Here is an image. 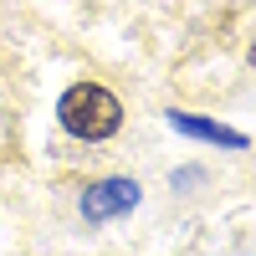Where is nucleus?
Segmentation results:
<instances>
[{
    "instance_id": "nucleus-1",
    "label": "nucleus",
    "mask_w": 256,
    "mask_h": 256,
    "mask_svg": "<svg viewBox=\"0 0 256 256\" xmlns=\"http://www.w3.org/2000/svg\"><path fill=\"white\" fill-rule=\"evenodd\" d=\"M56 118H62L67 134L98 144V138H113L118 128H123V102H118L108 88H98V82H77V88L62 92Z\"/></svg>"
},
{
    "instance_id": "nucleus-2",
    "label": "nucleus",
    "mask_w": 256,
    "mask_h": 256,
    "mask_svg": "<svg viewBox=\"0 0 256 256\" xmlns=\"http://www.w3.org/2000/svg\"><path fill=\"white\" fill-rule=\"evenodd\" d=\"M138 200H144V190L134 180H98L82 195V216L88 220H113V216H128Z\"/></svg>"
},
{
    "instance_id": "nucleus-3",
    "label": "nucleus",
    "mask_w": 256,
    "mask_h": 256,
    "mask_svg": "<svg viewBox=\"0 0 256 256\" xmlns=\"http://www.w3.org/2000/svg\"><path fill=\"white\" fill-rule=\"evenodd\" d=\"M169 123L180 128V134L190 138H205V144H220V148H246V134H236V128H220V123H210V118H195V113H169Z\"/></svg>"
},
{
    "instance_id": "nucleus-4",
    "label": "nucleus",
    "mask_w": 256,
    "mask_h": 256,
    "mask_svg": "<svg viewBox=\"0 0 256 256\" xmlns=\"http://www.w3.org/2000/svg\"><path fill=\"white\" fill-rule=\"evenodd\" d=\"M251 67H256V41H251Z\"/></svg>"
}]
</instances>
